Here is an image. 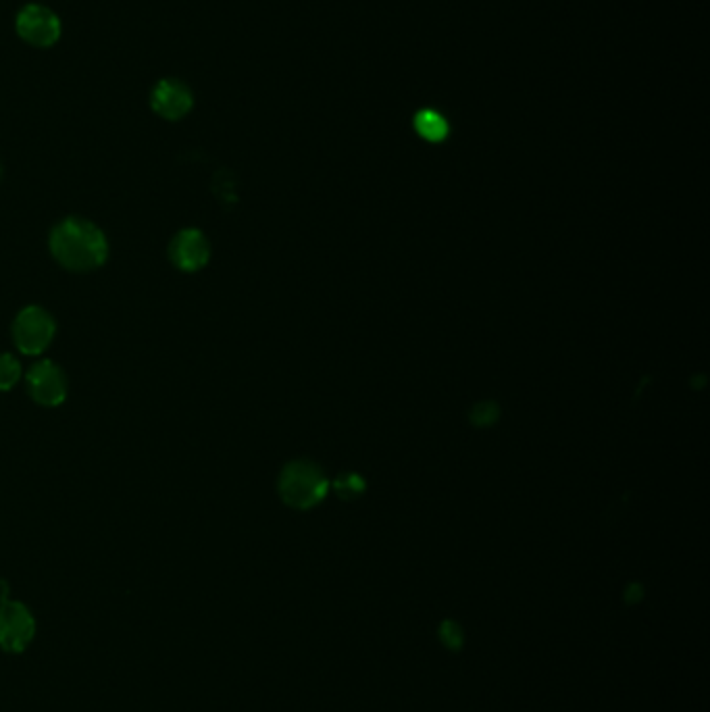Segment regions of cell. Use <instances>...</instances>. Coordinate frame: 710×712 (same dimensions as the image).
<instances>
[{
	"instance_id": "obj_1",
	"label": "cell",
	"mask_w": 710,
	"mask_h": 712,
	"mask_svg": "<svg viewBox=\"0 0 710 712\" xmlns=\"http://www.w3.org/2000/svg\"><path fill=\"white\" fill-rule=\"evenodd\" d=\"M53 259L75 273L103 267L109 259V240L100 227L84 217H65L48 236Z\"/></svg>"
},
{
	"instance_id": "obj_2",
	"label": "cell",
	"mask_w": 710,
	"mask_h": 712,
	"mask_svg": "<svg viewBox=\"0 0 710 712\" xmlns=\"http://www.w3.org/2000/svg\"><path fill=\"white\" fill-rule=\"evenodd\" d=\"M329 490V481L323 471L311 461H294L284 467L277 492L282 500L296 511H309L317 506Z\"/></svg>"
},
{
	"instance_id": "obj_3",
	"label": "cell",
	"mask_w": 710,
	"mask_h": 712,
	"mask_svg": "<svg viewBox=\"0 0 710 712\" xmlns=\"http://www.w3.org/2000/svg\"><path fill=\"white\" fill-rule=\"evenodd\" d=\"M13 342L17 350L25 356H38L42 354L50 342H53L57 334V323L55 317L50 315L46 309L30 304L13 321L11 327Z\"/></svg>"
},
{
	"instance_id": "obj_4",
	"label": "cell",
	"mask_w": 710,
	"mask_h": 712,
	"mask_svg": "<svg viewBox=\"0 0 710 712\" xmlns=\"http://www.w3.org/2000/svg\"><path fill=\"white\" fill-rule=\"evenodd\" d=\"M17 36L36 48H50L61 38V19L44 5H25L15 17Z\"/></svg>"
},
{
	"instance_id": "obj_5",
	"label": "cell",
	"mask_w": 710,
	"mask_h": 712,
	"mask_svg": "<svg viewBox=\"0 0 710 712\" xmlns=\"http://www.w3.org/2000/svg\"><path fill=\"white\" fill-rule=\"evenodd\" d=\"M25 384H28V392L34 402L40 406H48V409H55L61 406L67 398V377L65 371L53 363V361H38L36 365L30 367L28 375H25Z\"/></svg>"
},
{
	"instance_id": "obj_6",
	"label": "cell",
	"mask_w": 710,
	"mask_h": 712,
	"mask_svg": "<svg viewBox=\"0 0 710 712\" xmlns=\"http://www.w3.org/2000/svg\"><path fill=\"white\" fill-rule=\"evenodd\" d=\"M169 259L184 273L200 271L202 267H207L211 259V244L207 236L196 230V227H188V230L173 236L169 244Z\"/></svg>"
},
{
	"instance_id": "obj_7",
	"label": "cell",
	"mask_w": 710,
	"mask_h": 712,
	"mask_svg": "<svg viewBox=\"0 0 710 712\" xmlns=\"http://www.w3.org/2000/svg\"><path fill=\"white\" fill-rule=\"evenodd\" d=\"M34 619L19 602L0 604V648L21 652L34 638Z\"/></svg>"
},
{
	"instance_id": "obj_8",
	"label": "cell",
	"mask_w": 710,
	"mask_h": 712,
	"mask_svg": "<svg viewBox=\"0 0 710 712\" xmlns=\"http://www.w3.org/2000/svg\"><path fill=\"white\" fill-rule=\"evenodd\" d=\"M150 107L159 117L167 121H177L192 111L194 94L180 80H161L150 92Z\"/></svg>"
},
{
	"instance_id": "obj_9",
	"label": "cell",
	"mask_w": 710,
	"mask_h": 712,
	"mask_svg": "<svg viewBox=\"0 0 710 712\" xmlns=\"http://www.w3.org/2000/svg\"><path fill=\"white\" fill-rule=\"evenodd\" d=\"M413 127L423 140H427L431 144L444 142L450 134L448 119L434 109H421L413 119Z\"/></svg>"
},
{
	"instance_id": "obj_10",
	"label": "cell",
	"mask_w": 710,
	"mask_h": 712,
	"mask_svg": "<svg viewBox=\"0 0 710 712\" xmlns=\"http://www.w3.org/2000/svg\"><path fill=\"white\" fill-rule=\"evenodd\" d=\"M21 377V363L13 354H0V392H9Z\"/></svg>"
},
{
	"instance_id": "obj_11",
	"label": "cell",
	"mask_w": 710,
	"mask_h": 712,
	"mask_svg": "<svg viewBox=\"0 0 710 712\" xmlns=\"http://www.w3.org/2000/svg\"><path fill=\"white\" fill-rule=\"evenodd\" d=\"M440 640L448 650H461L465 644V633L463 627L456 621H444L440 625Z\"/></svg>"
},
{
	"instance_id": "obj_12",
	"label": "cell",
	"mask_w": 710,
	"mask_h": 712,
	"mask_svg": "<svg viewBox=\"0 0 710 712\" xmlns=\"http://www.w3.org/2000/svg\"><path fill=\"white\" fill-rule=\"evenodd\" d=\"M363 490H365V481L354 473H348L336 481V492L346 500L359 498L363 494Z\"/></svg>"
},
{
	"instance_id": "obj_13",
	"label": "cell",
	"mask_w": 710,
	"mask_h": 712,
	"mask_svg": "<svg viewBox=\"0 0 710 712\" xmlns=\"http://www.w3.org/2000/svg\"><path fill=\"white\" fill-rule=\"evenodd\" d=\"M498 419V406L496 404H479L473 409V423L475 425H492Z\"/></svg>"
}]
</instances>
